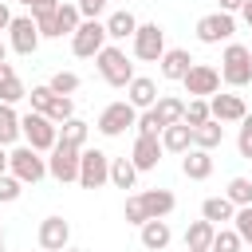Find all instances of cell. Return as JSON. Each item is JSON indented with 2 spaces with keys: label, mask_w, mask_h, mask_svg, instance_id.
I'll list each match as a JSON object with an SVG mask.
<instances>
[{
  "label": "cell",
  "mask_w": 252,
  "mask_h": 252,
  "mask_svg": "<svg viewBox=\"0 0 252 252\" xmlns=\"http://www.w3.org/2000/svg\"><path fill=\"white\" fill-rule=\"evenodd\" d=\"M20 134L28 138V146H32L35 154L55 150V142H59V126H55L47 114H39V110H28V114L20 118Z\"/></svg>",
  "instance_id": "6da1fadb"
},
{
  "label": "cell",
  "mask_w": 252,
  "mask_h": 252,
  "mask_svg": "<svg viewBox=\"0 0 252 252\" xmlns=\"http://www.w3.org/2000/svg\"><path fill=\"white\" fill-rule=\"evenodd\" d=\"M220 79L228 87H248L252 83V51L244 43H228L220 55Z\"/></svg>",
  "instance_id": "7a4b0ae2"
},
{
  "label": "cell",
  "mask_w": 252,
  "mask_h": 252,
  "mask_svg": "<svg viewBox=\"0 0 252 252\" xmlns=\"http://www.w3.org/2000/svg\"><path fill=\"white\" fill-rule=\"evenodd\" d=\"M94 63H98L102 83H110V87H130V79H134V63L126 59L122 47H102V51L94 55Z\"/></svg>",
  "instance_id": "3957f363"
},
{
  "label": "cell",
  "mask_w": 252,
  "mask_h": 252,
  "mask_svg": "<svg viewBox=\"0 0 252 252\" xmlns=\"http://www.w3.org/2000/svg\"><path fill=\"white\" fill-rule=\"evenodd\" d=\"M8 173H12L20 185H35V181L47 177V161H43L32 146H20V150L8 154Z\"/></svg>",
  "instance_id": "277c9868"
},
{
  "label": "cell",
  "mask_w": 252,
  "mask_h": 252,
  "mask_svg": "<svg viewBox=\"0 0 252 252\" xmlns=\"http://www.w3.org/2000/svg\"><path fill=\"white\" fill-rule=\"evenodd\" d=\"M102 47H106V24L83 20V24L75 28V35H71V51H75L79 59H94Z\"/></svg>",
  "instance_id": "5b68a950"
},
{
  "label": "cell",
  "mask_w": 252,
  "mask_h": 252,
  "mask_svg": "<svg viewBox=\"0 0 252 252\" xmlns=\"http://www.w3.org/2000/svg\"><path fill=\"white\" fill-rule=\"evenodd\" d=\"M110 181V158L102 150H83L79 154V185L83 189H102Z\"/></svg>",
  "instance_id": "8992f818"
},
{
  "label": "cell",
  "mask_w": 252,
  "mask_h": 252,
  "mask_svg": "<svg viewBox=\"0 0 252 252\" xmlns=\"http://www.w3.org/2000/svg\"><path fill=\"white\" fill-rule=\"evenodd\" d=\"M79 146H67V142H55V150H51V158H47V173L55 177V181H79Z\"/></svg>",
  "instance_id": "52a82bcc"
},
{
  "label": "cell",
  "mask_w": 252,
  "mask_h": 252,
  "mask_svg": "<svg viewBox=\"0 0 252 252\" xmlns=\"http://www.w3.org/2000/svg\"><path fill=\"white\" fill-rule=\"evenodd\" d=\"M138 122V110L122 98V102H110L102 114H98V134H106V138H118V134H126L130 126Z\"/></svg>",
  "instance_id": "ba28073f"
},
{
  "label": "cell",
  "mask_w": 252,
  "mask_h": 252,
  "mask_svg": "<svg viewBox=\"0 0 252 252\" xmlns=\"http://www.w3.org/2000/svg\"><path fill=\"white\" fill-rule=\"evenodd\" d=\"M8 43H12L16 55H35V47H39V28H35V20H32V16H12V24H8Z\"/></svg>",
  "instance_id": "9c48e42d"
},
{
  "label": "cell",
  "mask_w": 252,
  "mask_h": 252,
  "mask_svg": "<svg viewBox=\"0 0 252 252\" xmlns=\"http://www.w3.org/2000/svg\"><path fill=\"white\" fill-rule=\"evenodd\" d=\"M134 55L146 59V63H158L165 55V32L158 24H138V32H134Z\"/></svg>",
  "instance_id": "30bf717a"
},
{
  "label": "cell",
  "mask_w": 252,
  "mask_h": 252,
  "mask_svg": "<svg viewBox=\"0 0 252 252\" xmlns=\"http://www.w3.org/2000/svg\"><path fill=\"white\" fill-rule=\"evenodd\" d=\"M181 83H185L189 98H205V94H217V91H220V71L209 67V63H193Z\"/></svg>",
  "instance_id": "8fae6325"
},
{
  "label": "cell",
  "mask_w": 252,
  "mask_h": 252,
  "mask_svg": "<svg viewBox=\"0 0 252 252\" xmlns=\"http://www.w3.org/2000/svg\"><path fill=\"white\" fill-rule=\"evenodd\" d=\"M232 32H236V24H232L228 12H209V16L197 20V39L201 43H224V39H232Z\"/></svg>",
  "instance_id": "7c38bea8"
},
{
  "label": "cell",
  "mask_w": 252,
  "mask_h": 252,
  "mask_svg": "<svg viewBox=\"0 0 252 252\" xmlns=\"http://www.w3.org/2000/svg\"><path fill=\"white\" fill-rule=\"evenodd\" d=\"M67 240H71V224H67L63 217H47V220L39 224V248H43V252H63Z\"/></svg>",
  "instance_id": "4fadbf2b"
},
{
  "label": "cell",
  "mask_w": 252,
  "mask_h": 252,
  "mask_svg": "<svg viewBox=\"0 0 252 252\" xmlns=\"http://www.w3.org/2000/svg\"><path fill=\"white\" fill-rule=\"evenodd\" d=\"M130 161H134L138 173L158 169V161H161V138H146V134H138V138H134V154H130Z\"/></svg>",
  "instance_id": "5bb4252c"
},
{
  "label": "cell",
  "mask_w": 252,
  "mask_h": 252,
  "mask_svg": "<svg viewBox=\"0 0 252 252\" xmlns=\"http://www.w3.org/2000/svg\"><path fill=\"white\" fill-rule=\"evenodd\" d=\"M209 114H213L217 122H240V118L248 114V106H244V98H240V94H213Z\"/></svg>",
  "instance_id": "9a60e30c"
},
{
  "label": "cell",
  "mask_w": 252,
  "mask_h": 252,
  "mask_svg": "<svg viewBox=\"0 0 252 252\" xmlns=\"http://www.w3.org/2000/svg\"><path fill=\"white\" fill-rule=\"evenodd\" d=\"M138 201H142V209H146L150 220H165L173 213V205H177L169 189H146V193H138Z\"/></svg>",
  "instance_id": "2e32d148"
},
{
  "label": "cell",
  "mask_w": 252,
  "mask_h": 252,
  "mask_svg": "<svg viewBox=\"0 0 252 252\" xmlns=\"http://www.w3.org/2000/svg\"><path fill=\"white\" fill-rule=\"evenodd\" d=\"M158 63H161V79H169V83H181L189 75V67H193L189 51H181V47H165V55Z\"/></svg>",
  "instance_id": "e0dca14e"
},
{
  "label": "cell",
  "mask_w": 252,
  "mask_h": 252,
  "mask_svg": "<svg viewBox=\"0 0 252 252\" xmlns=\"http://www.w3.org/2000/svg\"><path fill=\"white\" fill-rule=\"evenodd\" d=\"M126 102H130L134 110H150V106L158 102V83H154V79L134 75V79H130V87H126Z\"/></svg>",
  "instance_id": "ac0fdd59"
},
{
  "label": "cell",
  "mask_w": 252,
  "mask_h": 252,
  "mask_svg": "<svg viewBox=\"0 0 252 252\" xmlns=\"http://www.w3.org/2000/svg\"><path fill=\"white\" fill-rule=\"evenodd\" d=\"M181 173H185L189 181H205V177L213 173V154H209V150H185Z\"/></svg>",
  "instance_id": "d6986e66"
},
{
  "label": "cell",
  "mask_w": 252,
  "mask_h": 252,
  "mask_svg": "<svg viewBox=\"0 0 252 252\" xmlns=\"http://www.w3.org/2000/svg\"><path fill=\"white\" fill-rule=\"evenodd\" d=\"M213 236H217V224H209V220H193V224L185 228V252H209Z\"/></svg>",
  "instance_id": "ffe728a7"
},
{
  "label": "cell",
  "mask_w": 252,
  "mask_h": 252,
  "mask_svg": "<svg viewBox=\"0 0 252 252\" xmlns=\"http://www.w3.org/2000/svg\"><path fill=\"white\" fill-rule=\"evenodd\" d=\"M55 12H59V0H35L32 4V20L39 28V39H55Z\"/></svg>",
  "instance_id": "44dd1931"
},
{
  "label": "cell",
  "mask_w": 252,
  "mask_h": 252,
  "mask_svg": "<svg viewBox=\"0 0 252 252\" xmlns=\"http://www.w3.org/2000/svg\"><path fill=\"white\" fill-rule=\"evenodd\" d=\"M161 150H169V154H185V150H193V130H189L185 122L165 126V130H161Z\"/></svg>",
  "instance_id": "7402d4cb"
},
{
  "label": "cell",
  "mask_w": 252,
  "mask_h": 252,
  "mask_svg": "<svg viewBox=\"0 0 252 252\" xmlns=\"http://www.w3.org/2000/svg\"><path fill=\"white\" fill-rule=\"evenodd\" d=\"M154 114L161 118V126H177V122L185 118V102H181L177 94H158V102H154Z\"/></svg>",
  "instance_id": "603a6c76"
},
{
  "label": "cell",
  "mask_w": 252,
  "mask_h": 252,
  "mask_svg": "<svg viewBox=\"0 0 252 252\" xmlns=\"http://www.w3.org/2000/svg\"><path fill=\"white\" fill-rule=\"evenodd\" d=\"M169 240H173V232H169V224H165V220H146V224H142V248L161 252Z\"/></svg>",
  "instance_id": "cb8c5ba5"
},
{
  "label": "cell",
  "mask_w": 252,
  "mask_h": 252,
  "mask_svg": "<svg viewBox=\"0 0 252 252\" xmlns=\"http://www.w3.org/2000/svg\"><path fill=\"white\" fill-rule=\"evenodd\" d=\"M220 142H224V126H220L217 118H209L205 126L193 130V150H217Z\"/></svg>",
  "instance_id": "d4e9b609"
},
{
  "label": "cell",
  "mask_w": 252,
  "mask_h": 252,
  "mask_svg": "<svg viewBox=\"0 0 252 252\" xmlns=\"http://www.w3.org/2000/svg\"><path fill=\"white\" fill-rule=\"evenodd\" d=\"M232 217H236V205L228 197H209L201 205V220H209V224H220V220H232Z\"/></svg>",
  "instance_id": "484cf974"
},
{
  "label": "cell",
  "mask_w": 252,
  "mask_h": 252,
  "mask_svg": "<svg viewBox=\"0 0 252 252\" xmlns=\"http://www.w3.org/2000/svg\"><path fill=\"white\" fill-rule=\"evenodd\" d=\"M134 32H138V20H134V12H110V20H106V39H134Z\"/></svg>",
  "instance_id": "4316f807"
},
{
  "label": "cell",
  "mask_w": 252,
  "mask_h": 252,
  "mask_svg": "<svg viewBox=\"0 0 252 252\" xmlns=\"http://www.w3.org/2000/svg\"><path fill=\"white\" fill-rule=\"evenodd\" d=\"M110 181H114L118 189H134V181H138L134 161H130V158H110Z\"/></svg>",
  "instance_id": "83f0119b"
},
{
  "label": "cell",
  "mask_w": 252,
  "mask_h": 252,
  "mask_svg": "<svg viewBox=\"0 0 252 252\" xmlns=\"http://www.w3.org/2000/svg\"><path fill=\"white\" fill-rule=\"evenodd\" d=\"M79 24H83L79 8L59 0V12H55V35H75V28H79Z\"/></svg>",
  "instance_id": "f1b7e54d"
},
{
  "label": "cell",
  "mask_w": 252,
  "mask_h": 252,
  "mask_svg": "<svg viewBox=\"0 0 252 252\" xmlns=\"http://www.w3.org/2000/svg\"><path fill=\"white\" fill-rule=\"evenodd\" d=\"M16 138H20V114L8 102H0V146H12Z\"/></svg>",
  "instance_id": "f546056e"
},
{
  "label": "cell",
  "mask_w": 252,
  "mask_h": 252,
  "mask_svg": "<svg viewBox=\"0 0 252 252\" xmlns=\"http://www.w3.org/2000/svg\"><path fill=\"white\" fill-rule=\"evenodd\" d=\"M55 126H63L67 118H75V98H67V94H51V102H47V110H43Z\"/></svg>",
  "instance_id": "4dcf8cb0"
},
{
  "label": "cell",
  "mask_w": 252,
  "mask_h": 252,
  "mask_svg": "<svg viewBox=\"0 0 252 252\" xmlns=\"http://www.w3.org/2000/svg\"><path fill=\"white\" fill-rule=\"evenodd\" d=\"M209 118H213V114H209V102H205V98H189V102H185V118H181V122H185L189 130L205 126Z\"/></svg>",
  "instance_id": "1f68e13d"
},
{
  "label": "cell",
  "mask_w": 252,
  "mask_h": 252,
  "mask_svg": "<svg viewBox=\"0 0 252 252\" xmlns=\"http://www.w3.org/2000/svg\"><path fill=\"white\" fill-rule=\"evenodd\" d=\"M59 142L83 150V142H87V122H83V118H67V122L59 126Z\"/></svg>",
  "instance_id": "d6a6232c"
},
{
  "label": "cell",
  "mask_w": 252,
  "mask_h": 252,
  "mask_svg": "<svg viewBox=\"0 0 252 252\" xmlns=\"http://www.w3.org/2000/svg\"><path fill=\"white\" fill-rule=\"evenodd\" d=\"M224 197H228L236 209L252 205V181H248V177H232V181H228V189H224Z\"/></svg>",
  "instance_id": "836d02e7"
},
{
  "label": "cell",
  "mask_w": 252,
  "mask_h": 252,
  "mask_svg": "<svg viewBox=\"0 0 252 252\" xmlns=\"http://www.w3.org/2000/svg\"><path fill=\"white\" fill-rule=\"evenodd\" d=\"M47 87H51V94H67V98H71V94L79 91V75H75V71H55Z\"/></svg>",
  "instance_id": "e575fe53"
},
{
  "label": "cell",
  "mask_w": 252,
  "mask_h": 252,
  "mask_svg": "<svg viewBox=\"0 0 252 252\" xmlns=\"http://www.w3.org/2000/svg\"><path fill=\"white\" fill-rule=\"evenodd\" d=\"M232 232L240 236V244H252V205L236 209V217H232Z\"/></svg>",
  "instance_id": "d590c367"
},
{
  "label": "cell",
  "mask_w": 252,
  "mask_h": 252,
  "mask_svg": "<svg viewBox=\"0 0 252 252\" xmlns=\"http://www.w3.org/2000/svg\"><path fill=\"white\" fill-rule=\"evenodd\" d=\"M134 126H138V134H146V138H161V130H165V126H161V118L154 114V106H150V110H142Z\"/></svg>",
  "instance_id": "8d00e7d4"
},
{
  "label": "cell",
  "mask_w": 252,
  "mask_h": 252,
  "mask_svg": "<svg viewBox=\"0 0 252 252\" xmlns=\"http://www.w3.org/2000/svg\"><path fill=\"white\" fill-rule=\"evenodd\" d=\"M209 252H240V236H236L232 228H217V236H213Z\"/></svg>",
  "instance_id": "74e56055"
},
{
  "label": "cell",
  "mask_w": 252,
  "mask_h": 252,
  "mask_svg": "<svg viewBox=\"0 0 252 252\" xmlns=\"http://www.w3.org/2000/svg\"><path fill=\"white\" fill-rule=\"evenodd\" d=\"M20 98H28V87L20 83V75H12V79L0 87V102H8V106H12V102H20Z\"/></svg>",
  "instance_id": "f35d334b"
},
{
  "label": "cell",
  "mask_w": 252,
  "mask_h": 252,
  "mask_svg": "<svg viewBox=\"0 0 252 252\" xmlns=\"http://www.w3.org/2000/svg\"><path fill=\"white\" fill-rule=\"evenodd\" d=\"M122 217H126V224H138V228H142V224H146V220H150V217H146V209H142V201H138V197H126V209H122Z\"/></svg>",
  "instance_id": "ab89813d"
},
{
  "label": "cell",
  "mask_w": 252,
  "mask_h": 252,
  "mask_svg": "<svg viewBox=\"0 0 252 252\" xmlns=\"http://www.w3.org/2000/svg\"><path fill=\"white\" fill-rule=\"evenodd\" d=\"M236 150H240V158H252V114H244V118H240V138H236Z\"/></svg>",
  "instance_id": "60d3db41"
},
{
  "label": "cell",
  "mask_w": 252,
  "mask_h": 252,
  "mask_svg": "<svg viewBox=\"0 0 252 252\" xmlns=\"http://www.w3.org/2000/svg\"><path fill=\"white\" fill-rule=\"evenodd\" d=\"M20 189H24V185H20L12 173H0V201H4V205H8V201H16V197H20Z\"/></svg>",
  "instance_id": "b9f144b4"
},
{
  "label": "cell",
  "mask_w": 252,
  "mask_h": 252,
  "mask_svg": "<svg viewBox=\"0 0 252 252\" xmlns=\"http://www.w3.org/2000/svg\"><path fill=\"white\" fill-rule=\"evenodd\" d=\"M28 98H32V110H39V114H43V110H47V102H51V87H47V83H43V87H32V91H28Z\"/></svg>",
  "instance_id": "7bdbcfd3"
},
{
  "label": "cell",
  "mask_w": 252,
  "mask_h": 252,
  "mask_svg": "<svg viewBox=\"0 0 252 252\" xmlns=\"http://www.w3.org/2000/svg\"><path fill=\"white\" fill-rule=\"evenodd\" d=\"M75 8H79V16H87V20H98V12L106 8V0H79Z\"/></svg>",
  "instance_id": "ee69618b"
},
{
  "label": "cell",
  "mask_w": 252,
  "mask_h": 252,
  "mask_svg": "<svg viewBox=\"0 0 252 252\" xmlns=\"http://www.w3.org/2000/svg\"><path fill=\"white\" fill-rule=\"evenodd\" d=\"M240 8H244V0H220V12H228V16L240 12Z\"/></svg>",
  "instance_id": "f6af8a7d"
},
{
  "label": "cell",
  "mask_w": 252,
  "mask_h": 252,
  "mask_svg": "<svg viewBox=\"0 0 252 252\" xmlns=\"http://www.w3.org/2000/svg\"><path fill=\"white\" fill-rule=\"evenodd\" d=\"M8 24H12V8L0 4V32H8Z\"/></svg>",
  "instance_id": "bcb514c9"
},
{
  "label": "cell",
  "mask_w": 252,
  "mask_h": 252,
  "mask_svg": "<svg viewBox=\"0 0 252 252\" xmlns=\"http://www.w3.org/2000/svg\"><path fill=\"white\" fill-rule=\"evenodd\" d=\"M12 75H16V71H12V63H8V59H4V63H0V87H4V83H8V79H12Z\"/></svg>",
  "instance_id": "7dc6e473"
},
{
  "label": "cell",
  "mask_w": 252,
  "mask_h": 252,
  "mask_svg": "<svg viewBox=\"0 0 252 252\" xmlns=\"http://www.w3.org/2000/svg\"><path fill=\"white\" fill-rule=\"evenodd\" d=\"M240 16H244V24L252 28V0H244V8H240Z\"/></svg>",
  "instance_id": "c3c4849f"
},
{
  "label": "cell",
  "mask_w": 252,
  "mask_h": 252,
  "mask_svg": "<svg viewBox=\"0 0 252 252\" xmlns=\"http://www.w3.org/2000/svg\"><path fill=\"white\" fill-rule=\"evenodd\" d=\"M0 173H8V154H4V146H0Z\"/></svg>",
  "instance_id": "681fc988"
},
{
  "label": "cell",
  "mask_w": 252,
  "mask_h": 252,
  "mask_svg": "<svg viewBox=\"0 0 252 252\" xmlns=\"http://www.w3.org/2000/svg\"><path fill=\"white\" fill-rule=\"evenodd\" d=\"M4 59H8V47H4V39H0V63H4Z\"/></svg>",
  "instance_id": "f907efd6"
},
{
  "label": "cell",
  "mask_w": 252,
  "mask_h": 252,
  "mask_svg": "<svg viewBox=\"0 0 252 252\" xmlns=\"http://www.w3.org/2000/svg\"><path fill=\"white\" fill-rule=\"evenodd\" d=\"M20 4H28V8H32V4H35V0H20Z\"/></svg>",
  "instance_id": "816d5d0a"
},
{
  "label": "cell",
  "mask_w": 252,
  "mask_h": 252,
  "mask_svg": "<svg viewBox=\"0 0 252 252\" xmlns=\"http://www.w3.org/2000/svg\"><path fill=\"white\" fill-rule=\"evenodd\" d=\"M63 252H79V248H63Z\"/></svg>",
  "instance_id": "f5cc1de1"
},
{
  "label": "cell",
  "mask_w": 252,
  "mask_h": 252,
  "mask_svg": "<svg viewBox=\"0 0 252 252\" xmlns=\"http://www.w3.org/2000/svg\"><path fill=\"white\" fill-rule=\"evenodd\" d=\"M0 252H4V240H0Z\"/></svg>",
  "instance_id": "db71d44e"
},
{
  "label": "cell",
  "mask_w": 252,
  "mask_h": 252,
  "mask_svg": "<svg viewBox=\"0 0 252 252\" xmlns=\"http://www.w3.org/2000/svg\"><path fill=\"white\" fill-rule=\"evenodd\" d=\"M0 240H4V228H0Z\"/></svg>",
  "instance_id": "11a10c76"
},
{
  "label": "cell",
  "mask_w": 252,
  "mask_h": 252,
  "mask_svg": "<svg viewBox=\"0 0 252 252\" xmlns=\"http://www.w3.org/2000/svg\"><path fill=\"white\" fill-rule=\"evenodd\" d=\"M248 51H252V47H248Z\"/></svg>",
  "instance_id": "9f6ffc18"
}]
</instances>
